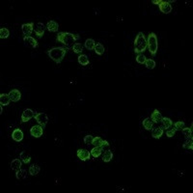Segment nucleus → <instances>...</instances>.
Returning a JSON list of instances; mask_svg holds the SVG:
<instances>
[{
	"mask_svg": "<svg viewBox=\"0 0 193 193\" xmlns=\"http://www.w3.org/2000/svg\"><path fill=\"white\" fill-rule=\"evenodd\" d=\"M183 148L192 151V150H193V140H192V137H189V138H186V142H184L183 145Z\"/></svg>",
	"mask_w": 193,
	"mask_h": 193,
	"instance_id": "nucleus-29",
	"label": "nucleus"
},
{
	"mask_svg": "<svg viewBox=\"0 0 193 193\" xmlns=\"http://www.w3.org/2000/svg\"><path fill=\"white\" fill-rule=\"evenodd\" d=\"M46 28L51 33H56L58 32V28H59V25L56 21H50L48 22V24H46Z\"/></svg>",
	"mask_w": 193,
	"mask_h": 193,
	"instance_id": "nucleus-17",
	"label": "nucleus"
},
{
	"mask_svg": "<svg viewBox=\"0 0 193 193\" xmlns=\"http://www.w3.org/2000/svg\"><path fill=\"white\" fill-rule=\"evenodd\" d=\"M144 65L146 66V68L149 69V70H153L156 66L155 60H153V59H147Z\"/></svg>",
	"mask_w": 193,
	"mask_h": 193,
	"instance_id": "nucleus-32",
	"label": "nucleus"
},
{
	"mask_svg": "<svg viewBox=\"0 0 193 193\" xmlns=\"http://www.w3.org/2000/svg\"><path fill=\"white\" fill-rule=\"evenodd\" d=\"M23 43H24L25 46H28V48H38V45H39L38 42L31 36L23 37Z\"/></svg>",
	"mask_w": 193,
	"mask_h": 193,
	"instance_id": "nucleus-10",
	"label": "nucleus"
},
{
	"mask_svg": "<svg viewBox=\"0 0 193 193\" xmlns=\"http://www.w3.org/2000/svg\"><path fill=\"white\" fill-rule=\"evenodd\" d=\"M133 46H134V52L136 54L143 53L147 49V39L143 32H138V34L136 35Z\"/></svg>",
	"mask_w": 193,
	"mask_h": 193,
	"instance_id": "nucleus-3",
	"label": "nucleus"
},
{
	"mask_svg": "<svg viewBox=\"0 0 193 193\" xmlns=\"http://www.w3.org/2000/svg\"><path fill=\"white\" fill-rule=\"evenodd\" d=\"M159 1H160V0H153L152 3H153V4H155V5H159Z\"/></svg>",
	"mask_w": 193,
	"mask_h": 193,
	"instance_id": "nucleus-41",
	"label": "nucleus"
},
{
	"mask_svg": "<svg viewBox=\"0 0 193 193\" xmlns=\"http://www.w3.org/2000/svg\"><path fill=\"white\" fill-rule=\"evenodd\" d=\"M113 159V153L112 152L110 151V150H107V151H105L103 156H102V160L104 161V162H109V161H111Z\"/></svg>",
	"mask_w": 193,
	"mask_h": 193,
	"instance_id": "nucleus-27",
	"label": "nucleus"
},
{
	"mask_svg": "<svg viewBox=\"0 0 193 193\" xmlns=\"http://www.w3.org/2000/svg\"><path fill=\"white\" fill-rule=\"evenodd\" d=\"M184 128V122L183 121H178L174 123V128L176 131H182V129Z\"/></svg>",
	"mask_w": 193,
	"mask_h": 193,
	"instance_id": "nucleus-37",
	"label": "nucleus"
},
{
	"mask_svg": "<svg viewBox=\"0 0 193 193\" xmlns=\"http://www.w3.org/2000/svg\"><path fill=\"white\" fill-rule=\"evenodd\" d=\"M80 39V36L77 34L70 33V32H59L56 37V42L61 43L67 49L73 48L76 42Z\"/></svg>",
	"mask_w": 193,
	"mask_h": 193,
	"instance_id": "nucleus-1",
	"label": "nucleus"
},
{
	"mask_svg": "<svg viewBox=\"0 0 193 193\" xmlns=\"http://www.w3.org/2000/svg\"><path fill=\"white\" fill-rule=\"evenodd\" d=\"M45 27L44 25V23L38 22L34 27V32L37 35L38 38H42L45 35Z\"/></svg>",
	"mask_w": 193,
	"mask_h": 193,
	"instance_id": "nucleus-12",
	"label": "nucleus"
},
{
	"mask_svg": "<svg viewBox=\"0 0 193 193\" xmlns=\"http://www.w3.org/2000/svg\"><path fill=\"white\" fill-rule=\"evenodd\" d=\"M163 132H164L163 131V128H161V127L153 128L152 129V136H153V138H155V139L160 138V137L163 135Z\"/></svg>",
	"mask_w": 193,
	"mask_h": 193,
	"instance_id": "nucleus-18",
	"label": "nucleus"
},
{
	"mask_svg": "<svg viewBox=\"0 0 193 193\" xmlns=\"http://www.w3.org/2000/svg\"><path fill=\"white\" fill-rule=\"evenodd\" d=\"M43 133H44V128L40 125H33L30 128V134L35 138H40L41 136H43Z\"/></svg>",
	"mask_w": 193,
	"mask_h": 193,
	"instance_id": "nucleus-7",
	"label": "nucleus"
},
{
	"mask_svg": "<svg viewBox=\"0 0 193 193\" xmlns=\"http://www.w3.org/2000/svg\"><path fill=\"white\" fill-rule=\"evenodd\" d=\"M34 116H35V112L33 110L30 108H27L21 114V122L22 123H26V122H28L32 118H34Z\"/></svg>",
	"mask_w": 193,
	"mask_h": 193,
	"instance_id": "nucleus-9",
	"label": "nucleus"
},
{
	"mask_svg": "<svg viewBox=\"0 0 193 193\" xmlns=\"http://www.w3.org/2000/svg\"><path fill=\"white\" fill-rule=\"evenodd\" d=\"M192 125L193 124H191V127L190 128H183L182 129V131L183 133V135L186 136V138H189V137H192L191 134H192Z\"/></svg>",
	"mask_w": 193,
	"mask_h": 193,
	"instance_id": "nucleus-34",
	"label": "nucleus"
},
{
	"mask_svg": "<svg viewBox=\"0 0 193 193\" xmlns=\"http://www.w3.org/2000/svg\"><path fill=\"white\" fill-rule=\"evenodd\" d=\"M2 112H3V108H2V105L0 104V114H2Z\"/></svg>",
	"mask_w": 193,
	"mask_h": 193,
	"instance_id": "nucleus-42",
	"label": "nucleus"
},
{
	"mask_svg": "<svg viewBox=\"0 0 193 193\" xmlns=\"http://www.w3.org/2000/svg\"><path fill=\"white\" fill-rule=\"evenodd\" d=\"M142 125L144 128L147 129V131H151L153 128V122L151 120V118H146V119H144L142 122Z\"/></svg>",
	"mask_w": 193,
	"mask_h": 193,
	"instance_id": "nucleus-22",
	"label": "nucleus"
},
{
	"mask_svg": "<svg viewBox=\"0 0 193 193\" xmlns=\"http://www.w3.org/2000/svg\"><path fill=\"white\" fill-rule=\"evenodd\" d=\"M67 51H68V49L65 46H56V48L48 49L46 51V53H48L51 60L54 61L56 64H60L63 61V59H64Z\"/></svg>",
	"mask_w": 193,
	"mask_h": 193,
	"instance_id": "nucleus-2",
	"label": "nucleus"
},
{
	"mask_svg": "<svg viewBox=\"0 0 193 193\" xmlns=\"http://www.w3.org/2000/svg\"><path fill=\"white\" fill-rule=\"evenodd\" d=\"M159 8L162 14H170L172 12V6H171L170 2H168V1L160 0L159 3Z\"/></svg>",
	"mask_w": 193,
	"mask_h": 193,
	"instance_id": "nucleus-6",
	"label": "nucleus"
},
{
	"mask_svg": "<svg viewBox=\"0 0 193 193\" xmlns=\"http://www.w3.org/2000/svg\"><path fill=\"white\" fill-rule=\"evenodd\" d=\"M147 48L152 56H156L159 50V41L156 33L151 32L148 35L147 38Z\"/></svg>",
	"mask_w": 193,
	"mask_h": 193,
	"instance_id": "nucleus-4",
	"label": "nucleus"
},
{
	"mask_svg": "<svg viewBox=\"0 0 193 193\" xmlns=\"http://www.w3.org/2000/svg\"><path fill=\"white\" fill-rule=\"evenodd\" d=\"M101 153H102V148L101 147H94L92 150H91V152H90V153H91V156L93 157H98V156H101Z\"/></svg>",
	"mask_w": 193,
	"mask_h": 193,
	"instance_id": "nucleus-26",
	"label": "nucleus"
},
{
	"mask_svg": "<svg viewBox=\"0 0 193 193\" xmlns=\"http://www.w3.org/2000/svg\"><path fill=\"white\" fill-rule=\"evenodd\" d=\"M104 147H109V142L107 140H103V142H102L101 148H104Z\"/></svg>",
	"mask_w": 193,
	"mask_h": 193,
	"instance_id": "nucleus-40",
	"label": "nucleus"
},
{
	"mask_svg": "<svg viewBox=\"0 0 193 193\" xmlns=\"http://www.w3.org/2000/svg\"><path fill=\"white\" fill-rule=\"evenodd\" d=\"M93 138H94V137H93L92 135H86V136L84 137L83 141H84V143H85V144L89 145V144H92V140H93Z\"/></svg>",
	"mask_w": 193,
	"mask_h": 193,
	"instance_id": "nucleus-39",
	"label": "nucleus"
},
{
	"mask_svg": "<svg viewBox=\"0 0 193 193\" xmlns=\"http://www.w3.org/2000/svg\"><path fill=\"white\" fill-rule=\"evenodd\" d=\"M15 177L18 180H24L27 177V171L25 169H21V170L15 172Z\"/></svg>",
	"mask_w": 193,
	"mask_h": 193,
	"instance_id": "nucleus-28",
	"label": "nucleus"
},
{
	"mask_svg": "<svg viewBox=\"0 0 193 193\" xmlns=\"http://www.w3.org/2000/svg\"><path fill=\"white\" fill-rule=\"evenodd\" d=\"M161 124H162V127H161V128H165V129H168V128H170L172 125H173V122H172V120L170 119V118L164 117V118H162Z\"/></svg>",
	"mask_w": 193,
	"mask_h": 193,
	"instance_id": "nucleus-23",
	"label": "nucleus"
},
{
	"mask_svg": "<svg viewBox=\"0 0 193 193\" xmlns=\"http://www.w3.org/2000/svg\"><path fill=\"white\" fill-rule=\"evenodd\" d=\"M102 142H103V139L100 136L94 137L93 140H92V144L94 145V147H101Z\"/></svg>",
	"mask_w": 193,
	"mask_h": 193,
	"instance_id": "nucleus-33",
	"label": "nucleus"
},
{
	"mask_svg": "<svg viewBox=\"0 0 193 193\" xmlns=\"http://www.w3.org/2000/svg\"><path fill=\"white\" fill-rule=\"evenodd\" d=\"M9 36H10V31L7 28H5V27H2V28L0 29V38L7 39Z\"/></svg>",
	"mask_w": 193,
	"mask_h": 193,
	"instance_id": "nucleus-35",
	"label": "nucleus"
},
{
	"mask_svg": "<svg viewBox=\"0 0 193 193\" xmlns=\"http://www.w3.org/2000/svg\"><path fill=\"white\" fill-rule=\"evenodd\" d=\"M19 159H21V160L25 164L30 163V161H31L30 155L29 153H27V152H25V151H22L21 153H19Z\"/></svg>",
	"mask_w": 193,
	"mask_h": 193,
	"instance_id": "nucleus-19",
	"label": "nucleus"
},
{
	"mask_svg": "<svg viewBox=\"0 0 193 193\" xmlns=\"http://www.w3.org/2000/svg\"><path fill=\"white\" fill-rule=\"evenodd\" d=\"M22 161L21 160V159H15L12 160V162H11V169L12 170H14V171H18V170H21V166H22Z\"/></svg>",
	"mask_w": 193,
	"mask_h": 193,
	"instance_id": "nucleus-16",
	"label": "nucleus"
},
{
	"mask_svg": "<svg viewBox=\"0 0 193 193\" xmlns=\"http://www.w3.org/2000/svg\"><path fill=\"white\" fill-rule=\"evenodd\" d=\"M73 52L76 53V54H81L82 51H83V45H82L80 43H76V44L73 45Z\"/></svg>",
	"mask_w": 193,
	"mask_h": 193,
	"instance_id": "nucleus-30",
	"label": "nucleus"
},
{
	"mask_svg": "<svg viewBox=\"0 0 193 193\" xmlns=\"http://www.w3.org/2000/svg\"><path fill=\"white\" fill-rule=\"evenodd\" d=\"M95 45H96V43L93 39H87L84 43V46L86 48V49H88V50H93L95 48Z\"/></svg>",
	"mask_w": 193,
	"mask_h": 193,
	"instance_id": "nucleus-25",
	"label": "nucleus"
},
{
	"mask_svg": "<svg viewBox=\"0 0 193 193\" xmlns=\"http://www.w3.org/2000/svg\"><path fill=\"white\" fill-rule=\"evenodd\" d=\"M77 61L81 66H87L89 65V58L86 54H80L79 56L77 57Z\"/></svg>",
	"mask_w": 193,
	"mask_h": 193,
	"instance_id": "nucleus-21",
	"label": "nucleus"
},
{
	"mask_svg": "<svg viewBox=\"0 0 193 193\" xmlns=\"http://www.w3.org/2000/svg\"><path fill=\"white\" fill-rule=\"evenodd\" d=\"M176 129L175 128H168L166 129V136L169 137V138H171V137H173L175 134H176Z\"/></svg>",
	"mask_w": 193,
	"mask_h": 193,
	"instance_id": "nucleus-38",
	"label": "nucleus"
},
{
	"mask_svg": "<svg viewBox=\"0 0 193 193\" xmlns=\"http://www.w3.org/2000/svg\"><path fill=\"white\" fill-rule=\"evenodd\" d=\"M94 50H95V52L98 54V55H102L104 53V46L102 45L101 43H98V44H96L95 45V48H94Z\"/></svg>",
	"mask_w": 193,
	"mask_h": 193,
	"instance_id": "nucleus-31",
	"label": "nucleus"
},
{
	"mask_svg": "<svg viewBox=\"0 0 193 193\" xmlns=\"http://www.w3.org/2000/svg\"><path fill=\"white\" fill-rule=\"evenodd\" d=\"M146 60H147V58H146V56H145L143 53L137 54V56H136V62L138 63V64H141V65L145 64Z\"/></svg>",
	"mask_w": 193,
	"mask_h": 193,
	"instance_id": "nucleus-36",
	"label": "nucleus"
},
{
	"mask_svg": "<svg viewBox=\"0 0 193 193\" xmlns=\"http://www.w3.org/2000/svg\"><path fill=\"white\" fill-rule=\"evenodd\" d=\"M34 118L37 121V123L43 128H45V125L48 123V117L45 113H36Z\"/></svg>",
	"mask_w": 193,
	"mask_h": 193,
	"instance_id": "nucleus-5",
	"label": "nucleus"
},
{
	"mask_svg": "<svg viewBox=\"0 0 193 193\" xmlns=\"http://www.w3.org/2000/svg\"><path fill=\"white\" fill-rule=\"evenodd\" d=\"M76 156L79 159H81L82 161H86V160H88L90 159L91 153H90V152L88 151V150L79 149V150H77V152H76Z\"/></svg>",
	"mask_w": 193,
	"mask_h": 193,
	"instance_id": "nucleus-11",
	"label": "nucleus"
},
{
	"mask_svg": "<svg viewBox=\"0 0 193 193\" xmlns=\"http://www.w3.org/2000/svg\"><path fill=\"white\" fill-rule=\"evenodd\" d=\"M21 31H22V34L24 35V37L30 36L34 31V22H28V23H24V24H22L21 25Z\"/></svg>",
	"mask_w": 193,
	"mask_h": 193,
	"instance_id": "nucleus-8",
	"label": "nucleus"
},
{
	"mask_svg": "<svg viewBox=\"0 0 193 193\" xmlns=\"http://www.w3.org/2000/svg\"><path fill=\"white\" fill-rule=\"evenodd\" d=\"M41 171V168L40 166H38V165H31L29 167V170H28V173L31 175V176H37L39 173Z\"/></svg>",
	"mask_w": 193,
	"mask_h": 193,
	"instance_id": "nucleus-24",
	"label": "nucleus"
},
{
	"mask_svg": "<svg viewBox=\"0 0 193 193\" xmlns=\"http://www.w3.org/2000/svg\"><path fill=\"white\" fill-rule=\"evenodd\" d=\"M8 95H9L11 101H14V102H18L21 98V93L19 92V90H18V89L11 90V91L8 93Z\"/></svg>",
	"mask_w": 193,
	"mask_h": 193,
	"instance_id": "nucleus-13",
	"label": "nucleus"
},
{
	"mask_svg": "<svg viewBox=\"0 0 193 193\" xmlns=\"http://www.w3.org/2000/svg\"><path fill=\"white\" fill-rule=\"evenodd\" d=\"M12 138L15 142H21L23 139V132L21 128H15L12 133Z\"/></svg>",
	"mask_w": 193,
	"mask_h": 193,
	"instance_id": "nucleus-15",
	"label": "nucleus"
},
{
	"mask_svg": "<svg viewBox=\"0 0 193 193\" xmlns=\"http://www.w3.org/2000/svg\"><path fill=\"white\" fill-rule=\"evenodd\" d=\"M162 115L157 109H155L151 114V120L153 122V124H159L162 121Z\"/></svg>",
	"mask_w": 193,
	"mask_h": 193,
	"instance_id": "nucleus-14",
	"label": "nucleus"
},
{
	"mask_svg": "<svg viewBox=\"0 0 193 193\" xmlns=\"http://www.w3.org/2000/svg\"><path fill=\"white\" fill-rule=\"evenodd\" d=\"M10 101H11V98L8 94H1V95H0V104L2 106L9 105Z\"/></svg>",
	"mask_w": 193,
	"mask_h": 193,
	"instance_id": "nucleus-20",
	"label": "nucleus"
}]
</instances>
